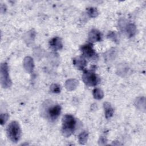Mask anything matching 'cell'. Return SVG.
<instances>
[{
    "label": "cell",
    "mask_w": 146,
    "mask_h": 146,
    "mask_svg": "<svg viewBox=\"0 0 146 146\" xmlns=\"http://www.w3.org/2000/svg\"><path fill=\"white\" fill-rule=\"evenodd\" d=\"M76 125L75 118L71 115H65L62 119V132L63 135L67 137L71 135L75 131Z\"/></svg>",
    "instance_id": "obj_1"
},
{
    "label": "cell",
    "mask_w": 146,
    "mask_h": 146,
    "mask_svg": "<svg viewBox=\"0 0 146 146\" xmlns=\"http://www.w3.org/2000/svg\"><path fill=\"white\" fill-rule=\"evenodd\" d=\"M46 103V106H44L43 108V115L46 117L51 121L55 120L60 115L61 112V107L59 104H52Z\"/></svg>",
    "instance_id": "obj_2"
},
{
    "label": "cell",
    "mask_w": 146,
    "mask_h": 146,
    "mask_svg": "<svg viewBox=\"0 0 146 146\" xmlns=\"http://www.w3.org/2000/svg\"><path fill=\"white\" fill-rule=\"evenodd\" d=\"M6 132L8 137L11 141L17 143L20 139L21 136V129L17 121H11L7 126Z\"/></svg>",
    "instance_id": "obj_3"
},
{
    "label": "cell",
    "mask_w": 146,
    "mask_h": 146,
    "mask_svg": "<svg viewBox=\"0 0 146 146\" xmlns=\"http://www.w3.org/2000/svg\"><path fill=\"white\" fill-rule=\"evenodd\" d=\"M0 72L1 86L5 88L10 87L11 85V80L9 75L8 66L6 63H1Z\"/></svg>",
    "instance_id": "obj_4"
},
{
    "label": "cell",
    "mask_w": 146,
    "mask_h": 146,
    "mask_svg": "<svg viewBox=\"0 0 146 146\" xmlns=\"http://www.w3.org/2000/svg\"><path fill=\"white\" fill-rule=\"evenodd\" d=\"M82 79L86 84L89 86H96L99 81L98 76L91 71H86L82 75Z\"/></svg>",
    "instance_id": "obj_5"
},
{
    "label": "cell",
    "mask_w": 146,
    "mask_h": 146,
    "mask_svg": "<svg viewBox=\"0 0 146 146\" xmlns=\"http://www.w3.org/2000/svg\"><path fill=\"white\" fill-rule=\"evenodd\" d=\"M80 50L82 52V55L84 57L91 59H96L98 58V55L93 49L92 46L90 44H86L82 45L80 47Z\"/></svg>",
    "instance_id": "obj_6"
},
{
    "label": "cell",
    "mask_w": 146,
    "mask_h": 146,
    "mask_svg": "<svg viewBox=\"0 0 146 146\" xmlns=\"http://www.w3.org/2000/svg\"><path fill=\"white\" fill-rule=\"evenodd\" d=\"M49 44L50 48L55 51L60 50L63 47L61 39L57 36L51 39L49 42Z\"/></svg>",
    "instance_id": "obj_7"
},
{
    "label": "cell",
    "mask_w": 146,
    "mask_h": 146,
    "mask_svg": "<svg viewBox=\"0 0 146 146\" xmlns=\"http://www.w3.org/2000/svg\"><path fill=\"white\" fill-rule=\"evenodd\" d=\"M88 39L91 42H99L102 40V34L99 30L92 29L89 33Z\"/></svg>",
    "instance_id": "obj_8"
},
{
    "label": "cell",
    "mask_w": 146,
    "mask_h": 146,
    "mask_svg": "<svg viewBox=\"0 0 146 146\" xmlns=\"http://www.w3.org/2000/svg\"><path fill=\"white\" fill-rule=\"evenodd\" d=\"M103 107L104 109L105 116L106 119H109L111 117H112L113 113V110L111 104L108 102H104L103 104Z\"/></svg>",
    "instance_id": "obj_9"
},
{
    "label": "cell",
    "mask_w": 146,
    "mask_h": 146,
    "mask_svg": "<svg viewBox=\"0 0 146 146\" xmlns=\"http://www.w3.org/2000/svg\"><path fill=\"white\" fill-rule=\"evenodd\" d=\"M24 67L25 69L29 72H31L33 67H34V63L33 59L29 56L26 57L24 59Z\"/></svg>",
    "instance_id": "obj_10"
},
{
    "label": "cell",
    "mask_w": 146,
    "mask_h": 146,
    "mask_svg": "<svg viewBox=\"0 0 146 146\" xmlns=\"http://www.w3.org/2000/svg\"><path fill=\"white\" fill-rule=\"evenodd\" d=\"M74 64L76 66V67L78 69L82 70V69H83L84 67L86 66V60L83 58L79 57L76 59H74Z\"/></svg>",
    "instance_id": "obj_11"
},
{
    "label": "cell",
    "mask_w": 146,
    "mask_h": 146,
    "mask_svg": "<svg viewBox=\"0 0 146 146\" xmlns=\"http://www.w3.org/2000/svg\"><path fill=\"white\" fill-rule=\"evenodd\" d=\"M125 30H126V33L127 34V36L129 37L133 36L136 33V31L135 26L133 24H131V23H129L126 26Z\"/></svg>",
    "instance_id": "obj_12"
},
{
    "label": "cell",
    "mask_w": 146,
    "mask_h": 146,
    "mask_svg": "<svg viewBox=\"0 0 146 146\" xmlns=\"http://www.w3.org/2000/svg\"><path fill=\"white\" fill-rule=\"evenodd\" d=\"M77 82H77L75 79L68 80L66 83V87L67 89L70 91L74 90L77 86V83H78Z\"/></svg>",
    "instance_id": "obj_13"
},
{
    "label": "cell",
    "mask_w": 146,
    "mask_h": 146,
    "mask_svg": "<svg viewBox=\"0 0 146 146\" xmlns=\"http://www.w3.org/2000/svg\"><path fill=\"white\" fill-rule=\"evenodd\" d=\"M88 132L86 131H84L83 132H82L78 137V139H79V141L80 143V144H84L87 141V139H88Z\"/></svg>",
    "instance_id": "obj_14"
},
{
    "label": "cell",
    "mask_w": 146,
    "mask_h": 146,
    "mask_svg": "<svg viewBox=\"0 0 146 146\" xmlns=\"http://www.w3.org/2000/svg\"><path fill=\"white\" fill-rule=\"evenodd\" d=\"M93 96L94 98L96 99H101L103 98L104 94L102 90L99 88H95L93 90Z\"/></svg>",
    "instance_id": "obj_15"
},
{
    "label": "cell",
    "mask_w": 146,
    "mask_h": 146,
    "mask_svg": "<svg viewBox=\"0 0 146 146\" xmlns=\"http://www.w3.org/2000/svg\"><path fill=\"white\" fill-rule=\"evenodd\" d=\"M87 13L90 17L94 18L96 17L98 14V11L96 8L90 7L87 9Z\"/></svg>",
    "instance_id": "obj_16"
},
{
    "label": "cell",
    "mask_w": 146,
    "mask_h": 146,
    "mask_svg": "<svg viewBox=\"0 0 146 146\" xmlns=\"http://www.w3.org/2000/svg\"><path fill=\"white\" fill-rule=\"evenodd\" d=\"M50 90L52 92L58 93L60 91V86H59L58 84H53L50 87Z\"/></svg>",
    "instance_id": "obj_17"
},
{
    "label": "cell",
    "mask_w": 146,
    "mask_h": 146,
    "mask_svg": "<svg viewBox=\"0 0 146 146\" xmlns=\"http://www.w3.org/2000/svg\"><path fill=\"white\" fill-rule=\"evenodd\" d=\"M8 117L9 115L7 113H2L1 115V123L2 125L6 123V121L8 119Z\"/></svg>",
    "instance_id": "obj_18"
},
{
    "label": "cell",
    "mask_w": 146,
    "mask_h": 146,
    "mask_svg": "<svg viewBox=\"0 0 146 146\" xmlns=\"http://www.w3.org/2000/svg\"><path fill=\"white\" fill-rule=\"evenodd\" d=\"M108 38H111V39H113V40H116V38H117V36L115 34V33L113 32H111V33H109L108 35Z\"/></svg>",
    "instance_id": "obj_19"
}]
</instances>
